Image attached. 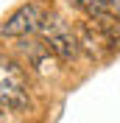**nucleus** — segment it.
I'll return each mask as SVG.
<instances>
[{"label": "nucleus", "instance_id": "obj_3", "mask_svg": "<svg viewBox=\"0 0 120 123\" xmlns=\"http://www.w3.org/2000/svg\"><path fill=\"white\" fill-rule=\"evenodd\" d=\"M45 14L48 11L39 3H25V6H20L6 23L0 25V34L3 37H28V34H36L42 20H45Z\"/></svg>", "mask_w": 120, "mask_h": 123}, {"label": "nucleus", "instance_id": "obj_2", "mask_svg": "<svg viewBox=\"0 0 120 123\" xmlns=\"http://www.w3.org/2000/svg\"><path fill=\"white\" fill-rule=\"evenodd\" d=\"M39 34H42V42L50 53H56L61 62H73L81 50V42H78V34L70 28L59 14H45L42 25H39Z\"/></svg>", "mask_w": 120, "mask_h": 123}, {"label": "nucleus", "instance_id": "obj_4", "mask_svg": "<svg viewBox=\"0 0 120 123\" xmlns=\"http://www.w3.org/2000/svg\"><path fill=\"white\" fill-rule=\"evenodd\" d=\"M70 6H75L78 11H84L87 17H103L109 14V3L106 0H67Z\"/></svg>", "mask_w": 120, "mask_h": 123}, {"label": "nucleus", "instance_id": "obj_1", "mask_svg": "<svg viewBox=\"0 0 120 123\" xmlns=\"http://www.w3.org/2000/svg\"><path fill=\"white\" fill-rule=\"evenodd\" d=\"M31 95H28V78L23 67L14 59L0 53V106L11 109V112H23L28 109Z\"/></svg>", "mask_w": 120, "mask_h": 123}, {"label": "nucleus", "instance_id": "obj_5", "mask_svg": "<svg viewBox=\"0 0 120 123\" xmlns=\"http://www.w3.org/2000/svg\"><path fill=\"white\" fill-rule=\"evenodd\" d=\"M106 3H109V11L120 17V0H106Z\"/></svg>", "mask_w": 120, "mask_h": 123}]
</instances>
